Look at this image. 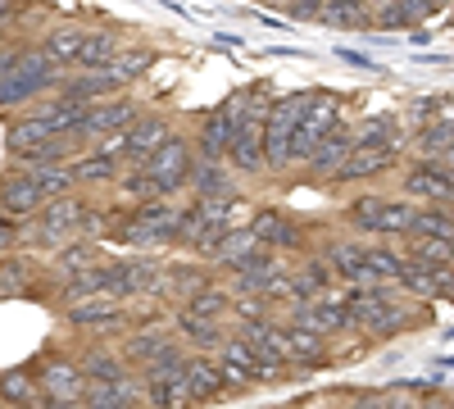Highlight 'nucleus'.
Instances as JSON below:
<instances>
[{"instance_id": "f257e3e1", "label": "nucleus", "mask_w": 454, "mask_h": 409, "mask_svg": "<svg viewBox=\"0 0 454 409\" xmlns=\"http://www.w3.org/2000/svg\"><path fill=\"white\" fill-rule=\"evenodd\" d=\"M340 301L350 310L355 332H368V337H400L404 327L423 323V310L413 305L409 291H400V282H382V287H368V291L346 287Z\"/></svg>"}, {"instance_id": "f03ea898", "label": "nucleus", "mask_w": 454, "mask_h": 409, "mask_svg": "<svg viewBox=\"0 0 454 409\" xmlns=\"http://www.w3.org/2000/svg\"><path fill=\"white\" fill-rule=\"evenodd\" d=\"M59 78H64V68L42 51V42H27L14 73L0 78V109H5V114H19V109L42 100L51 87H59Z\"/></svg>"}, {"instance_id": "7ed1b4c3", "label": "nucleus", "mask_w": 454, "mask_h": 409, "mask_svg": "<svg viewBox=\"0 0 454 409\" xmlns=\"http://www.w3.org/2000/svg\"><path fill=\"white\" fill-rule=\"evenodd\" d=\"M87 205H91V201L78 196V192L46 201L42 209L27 218V228H23L19 246H23V250H59L64 241L82 237V214H87Z\"/></svg>"}, {"instance_id": "20e7f679", "label": "nucleus", "mask_w": 454, "mask_h": 409, "mask_svg": "<svg viewBox=\"0 0 454 409\" xmlns=\"http://www.w3.org/2000/svg\"><path fill=\"white\" fill-rule=\"evenodd\" d=\"M318 91H295V96H273L269 114H263V169L273 177L291 173V137L300 128V119L309 114Z\"/></svg>"}, {"instance_id": "39448f33", "label": "nucleus", "mask_w": 454, "mask_h": 409, "mask_svg": "<svg viewBox=\"0 0 454 409\" xmlns=\"http://www.w3.org/2000/svg\"><path fill=\"white\" fill-rule=\"evenodd\" d=\"M186 355L192 350H173L155 364L141 368V391H145V409H186L192 405V387H186Z\"/></svg>"}, {"instance_id": "423d86ee", "label": "nucleus", "mask_w": 454, "mask_h": 409, "mask_svg": "<svg viewBox=\"0 0 454 409\" xmlns=\"http://www.w3.org/2000/svg\"><path fill=\"white\" fill-rule=\"evenodd\" d=\"M64 323L78 327V332H91V337H109V332H128V301H119V295H78V301H64L59 305Z\"/></svg>"}, {"instance_id": "0eeeda50", "label": "nucleus", "mask_w": 454, "mask_h": 409, "mask_svg": "<svg viewBox=\"0 0 454 409\" xmlns=\"http://www.w3.org/2000/svg\"><path fill=\"white\" fill-rule=\"evenodd\" d=\"M137 169H145L150 177H155L164 196H182L186 182H192V169H196V146H192V137H177L173 132L160 151L150 155L145 164H137Z\"/></svg>"}, {"instance_id": "6e6552de", "label": "nucleus", "mask_w": 454, "mask_h": 409, "mask_svg": "<svg viewBox=\"0 0 454 409\" xmlns=\"http://www.w3.org/2000/svg\"><path fill=\"white\" fill-rule=\"evenodd\" d=\"M282 273H286L282 255L269 250V246H259V250H250V255L241 259V264L227 269L223 282H227V291H232V295H269V287H273Z\"/></svg>"}, {"instance_id": "1a4fd4ad", "label": "nucleus", "mask_w": 454, "mask_h": 409, "mask_svg": "<svg viewBox=\"0 0 454 409\" xmlns=\"http://www.w3.org/2000/svg\"><path fill=\"white\" fill-rule=\"evenodd\" d=\"M286 323H300V327H314L323 337H340V332H355L350 323V310L336 291H323V295H309V301H291L286 305Z\"/></svg>"}, {"instance_id": "9d476101", "label": "nucleus", "mask_w": 454, "mask_h": 409, "mask_svg": "<svg viewBox=\"0 0 454 409\" xmlns=\"http://www.w3.org/2000/svg\"><path fill=\"white\" fill-rule=\"evenodd\" d=\"M173 350H182V342H177V332L168 327V319L164 323H132L123 332V342H119V355L137 368V374H141L145 364L173 355Z\"/></svg>"}, {"instance_id": "9b49d317", "label": "nucleus", "mask_w": 454, "mask_h": 409, "mask_svg": "<svg viewBox=\"0 0 454 409\" xmlns=\"http://www.w3.org/2000/svg\"><path fill=\"white\" fill-rule=\"evenodd\" d=\"M137 114H141V105H137L132 96H105V100H91V105H87V114H82V128H78V146L87 151V146L100 141V137L128 132Z\"/></svg>"}, {"instance_id": "f8f14e48", "label": "nucleus", "mask_w": 454, "mask_h": 409, "mask_svg": "<svg viewBox=\"0 0 454 409\" xmlns=\"http://www.w3.org/2000/svg\"><path fill=\"white\" fill-rule=\"evenodd\" d=\"M36 382H42V400H64V405H82L87 396V368L73 355H46L36 364Z\"/></svg>"}, {"instance_id": "ddd939ff", "label": "nucleus", "mask_w": 454, "mask_h": 409, "mask_svg": "<svg viewBox=\"0 0 454 409\" xmlns=\"http://www.w3.org/2000/svg\"><path fill=\"white\" fill-rule=\"evenodd\" d=\"M400 196H409L413 205H441V209H454V177L432 164V160H413L400 177Z\"/></svg>"}, {"instance_id": "4468645a", "label": "nucleus", "mask_w": 454, "mask_h": 409, "mask_svg": "<svg viewBox=\"0 0 454 409\" xmlns=\"http://www.w3.org/2000/svg\"><path fill=\"white\" fill-rule=\"evenodd\" d=\"M250 228H254V237H259V246H269V250H278V255H300V250H309V232H305V223L300 218H291L286 209H254L250 214Z\"/></svg>"}, {"instance_id": "2eb2a0df", "label": "nucleus", "mask_w": 454, "mask_h": 409, "mask_svg": "<svg viewBox=\"0 0 454 409\" xmlns=\"http://www.w3.org/2000/svg\"><path fill=\"white\" fill-rule=\"evenodd\" d=\"M355 151V128L346 123V119H340L318 146H314V151H309V160L305 164H300V169H305V177L309 182H318V187H327V182L340 173V164H346V155Z\"/></svg>"}, {"instance_id": "dca6fc26", "label": "nucleus", "mask_w": 454, "mask_h": 409, "mask_svg": "<svg viewBox=\"0 0 454 409\" xmlns=\"http://www.w3.org/2000/svg\"><path fill=\"white\" fill-rule=\"evenodd\" d=\"M123 73L119 68H64V78H59V96H68V100H82V105H91V100H105V96H123Z\"/></svg>"}, {"instance_id": "f3484780", "label": "nucleus", "mask_w": 454, "mask_h": 409, "mask_svg": "<svg viewBox=\"0 0 454 409\" xmlns=\"http://www.w3.org/2000/svg\"><path fill=\"white\" fill-rule=\"evenodd\" d=\"M404 155V146H364L355 141V151L346 155V164H340V173L332 182H340V187H355V182H372V177H382L400 164Z\"/></svg>"}, {"instance_id": "a211bd4d", "label": "nucleus", "mask_w": 454, "mask_h": 409, "mask_svg": "<svg viewBox=\"0 0 454 409\" xmlns=\"http://www.w3.org/2000/svg\"><path fill=\"white\" fill-rule=\"evenodd\" d=\"M227 164H232L237 177H263L269 169H263V114H250L237 123V137L232 146H227Z\"/></svg>"}, {"instance_id": "6ab92c4d", "label": "nucleus", "mask_w": 454, "mask_h": 409, "mask_svg": "<svg viewBox=\"0 0 454 409\" xmlns=\"http://www.w3.org/2000/svg\"><path fill=\"white\" fill-rule=\"evenodd\" d=\"M42 205H46V196H42V187H36L32 169L10 164L5 173H0V209H5V214H14L19 223H27Z\"/></svg>"}, {"instance_id": "aec40b11", "label": "nucleus", "mask_w": 454, "mask_h": 409, "mask_svg": "<svg viewBox=\"0 0 454 409\" xmlns=\"http://www.w3.org/2000/svg\"><path fill=\"white\" fill-rule=\"evenodd\" d=\"M186 192H192V201H241V177L227 160H196Z\"/></svg>"}, {"instance_id": "412c9836", "label": "nucleus", "mask_w": 454, "mask_h": 409, "mask_svg": "<svg viewBox=\"0 0 454 409\" xmlns=\"http://www.w3.org/2000/svg\"><path fill=\"white\" fill-rule=\"evenodd\" d=\"M237 114L227 105H218V109H209V114H200V123H196V132H192V146H196V160H223L227 155V146H232V137H237Z\"/></svg>"}, {"instance_id": "4be33fe9", "label": "nucleus", "mask_w": 454, "mask_h": 409, "mask_svg": "<svg viewBox=\"0 0 454 409\" xmlns=\"http://www.w3.org/2000/svg\"><path fill=\"white\" fill-rule=\"evenodd\" d=\"M42 287V269H36V250H5L0 255V301H14V295H32Z\"/></svg>"}, {"instance_id": "5701e85b", "label": "nucleus", "mask_w": 454, "mask_h": 409, "mask_svg": "<svg viewBox=\"0 0 454 409\" xmlns=\"http://www.w3.org/2000/svg\"><path fill=\"white\" fill-rule=\"evenodd\" d=\"M214 264L209 259H173V264H164V287H160V301H168V305H182L186 295H196L205 282H214V273H209Z\"/></svg>"}, {"instance_id": "b1692460", "label": "nucleus", "mask_w": 454, "mask_h": 409, "mask_svg": "<svg viewBox=\"0 0 454 409\" xmlns=\"http://www.w3.org/2000/svg\"><path fill=\"white\" fill-rule=\"evenodd\" d=\"M186 387H192V405H214L227 396V378L218 368V355L192 350L186 355Z\"/></svg>"}, {"instance_id": "393cba45", "label": "nucleus", "mask_w": 454, "mask_h": 409, "mask_svg": "<svg viewBox=\"0 0 454 409\" xmlns=\"http://www.w3.org/2000/svg\"><path fill=\"white\" fill-rule=\"evenodd\" d=\"M168 137H173V119L145 114V109H141V114L132 119V128H128V155H123V160H128V164H145Z\"/></svg>"}, {"instance_id": "a878e982", "label": "nucleus", "mask_w": 454, "mask_h": 409, "mask_svg": "<svg viewBox=\"0 0 454 409\" xmlns=\"http://www.w3.org/2000/svg\"><path fill=\"white\" fill-rule=\"evenodd\" d=\"M168 327L177 332V342L186 346V350H205V355H214L218 346H223V337H227V323H209V319H196V314H186V310H168Z\"/></svg>"}, {"instance_id": "bb28decb", "label": "nucleus", "mask_w": 454, "mask_h": 409, "mask_svg": "<svg viewBox=\"0 0 454 409\" xmlns=\"http://www.w3.org/2000/svg\"><path fill=\"white\" fill-rule=\"evenodd\" d=\"M68 169H73V182H78V192H82V187H114L128 164L119 155H105L96 146H87V151H78L68 160Z\"/></svg>"}, {"instance_id": "cd10ccee", "label": "nucleus", "mask_w": 454, "mask_h": 409, "mask_svg": "<svg viewBox=\"0 0 454 409\" xmlns=\"http://www.w3.org/2000/svg\"><path fill=\"white\" fill-rule=\"evenodd\" d=\"M450 273H454V269H436V264H423V259L404 255L400 291H409L413 301H436V295H445V291H450Z\"/></svg>"}, {"instance_id": "c85d7f7f", "label": "nucleus", "mask_w": 454, "mask_h": 409, "mask_svg": "<svg viewBox=\"0 0 454 409\" xmlns=\"http://www.w3.org/2000/svg\"><path fill=\"white\" fill-rule=\"evenodd\" d=\"M96 259H100V241H91V237H73V241H64L59 250H51V269H42V278H46L51 287H59L64 278H73L78 269L96 264Z\"/></svg>"}, {"instance_id": "c756f323", "label": "nucleus", "mask_w": 454, "mask_h": 409, "mask_svg": "<svg viewBox=\"0 0 454 409\" xmlns=\"http://www.w3.org/2000/svg\"><path fill=\"white\" fill-rule=\"evenodd\" d=\"M286 355H291V368H323L332 359V337H323L314 327L286 323Z\"/></svg>"}, {"instance_id": "7c9ffc66", "label": "nucleus", "mask_w": 454, "mask_h": 409, "mask_svg": "<svg viewBox=\"0 0 454 409\" xmlns=\"http://www.w3.org/2000/svg\"><path fill=\"white\" fill-rule=\"evenodd\" d=\"M177 310L209 319V323H232V291H227V282H205L196 295H186Z\"/></svg>"}, {"instance_id": "2f4dec72", "label": "nucleus", "mask_w": 454, "mask_h": 409, "mask_svg": "<svg viewBox=\"0 0 454 409\" xmlns=\"http://www.w3.org/2000/svg\"><path fill=\"white\" fill-rule=\"evenodd\" d=\"M0 400H5V409H36L42 405L36 364L32 368H5V374H0Z\"/></svg>"}, {"instance_id": "473e14b6", "label": "nucleus", "mask_w": 454, "mask_h": 409, "mask_svg": "<svg viewBox=\"0 0 454 409\" xmlns=\"http://www.w3.org/2000/svg\"><path fill=\"white\" fill-rule=\"evenodd\" d=\"M46 137H55V128L36 114V109H23V114L10 123V132H5V151H10V160H23L32 146H42Z\"/></svg>"}, {"instance_id": "72a5a7b5", "label": "nucleus", "mask_w": 454, "mask_h": 409, "mask_svg": "<svg viewBox=\"0 0 454 409\" xmlns=\"http://www.w3.org/2000/svg\"><path fill=\"white\" fill-rule=\"evenodd\" d=\"M250 250H259V237H254L250 223H237V228H227V232H223V241H218L205 259H209L214 269H223V273H227L232 264H241V259H246Z\"/></svg>"}, {"instance_id": "f704fd0d", "label": "nucleus", "mask_w": 454, "mask_h": 409, "mask_svg": "<svg viewBox=\"0 0 454 409\" xmlns=\"http://www.w3.org/2000/svg\"><path fill=\"white\" fill-rule=\"evenodd\" d=\"M318 23H327L336 32H364V28H372V0H323Z\"/></svg>"}, {"instance_id": "c9c22d12", "label": "nucleus", "mask_w": 454, "mask_h": 409, "mask_svg": "<svg viewBox=\"0 0 454 409\" xmlns=\"http://www.w3.org/2000/svg\"><path fill=\"white\" fill-rule=\"evenodd\" d=\"M423 19H432V10L423 0H377L372 5V28L395 32V28H419Z\"/></svg>"}, {"instance_id": "e433bc0d", "label": "nucleus", "mask_w": 454, "mask_h": 409, "mask_svg": "<svg viewBox=\"0 0 454 409\" xmlns=\"http://www.w3.org/2000/svg\"><path fill=\"white\" fill-rule=\"evenodd\" d=\"M119 51H123V36L114 28H87V42H82L73 68H109L114 59H119Z\"/></svg>"}, {"instance_id": "4c0bfd02", "label": "nucleus", "mask_w": 454, "mask_h": 409, "mask_svg": "<svg viewBox=\"0 0 454 409\" xmlns=\"http://www.w3.org/2000/svg\"><path fill=\"white\" fill-rule=\"evenodd\" d=\"M454 146V119H427L423 128H413V137H409V151L419 155V160H436V155H445Z\"/></svg>"}, {"instance_id": "58836bf2", "label": "nucleus", "mask_w": 454, "mask_h": 409, "mask_svg": "<svg viewBox=\"0 0 454 409\" xmlns=\"http://www.w3.org/2000/svg\"><path fill=\"white\" fill-rule=\"evenodd\" d=\"M82 42H87V28H78V23H59L55 32L42 36V51H46L59 68H73V64H78Z\"/></svg>"}, {"instance_id": "ea45409f", "label": "nucleus", "mask_w": 454, "mask_h": 409, "mask_svg": "<svg viewBox=\"0 0 454 409\" xmlns=\"http://www.w3.org/2000/svg\"><path fill=\"white\" fill-rule=\"evenodd\" d=\"M114 192H119L128 205H145V201H164V192H160V182L150 177L145 169H137V164H128L123 173H119V182H114Z\"/></svg>"}, {"instance_id": "a19ab883", "label": "nucleus", "mask_w": 454, "mask_h": 409, "mask_svg": "<svg viewBox=\"0 0 454 409\" xmlns=\"http://www.w3.org/2000/svg\"><path fill=\"white\" fill-rule=\"evenodd\" d=\"M400 123L404 119H395V114H372L355 128V141H364V146H409Z\"/></svg>"}, {"instance_id": "79ce46f5", "label": "nucleus", "mask_w": 454, "mask_h": 409, "mask_svg": "<svg viewBox=\"0 0 454 409\" xmlns=\"http://www.w3.org/2000/svg\"><path fill=\"white\" fill-rule=\"evenodd\" d=\"M400 241H404V255L423 259V264L454 269V237H400Z\"/></svg>"}, {"instance_id": "37998d69", "label": "nucleus", "mask_w": 454, "mask_h": 409, "mask_svg": "<svg viewBox=\"0 0 454 409\" xmlns=\"http://www.w3.org/2000/svg\"><path fill=\"white\" fill-rule=\"evenodd\" d=\"M404 237H454V209L419 205V209H413V223H409Z\"/></svg>"}, {"instance_id": "c03bdc74", "label": "nucleus", "mask_w": 454, "mask_h": 409, "mask_svg": "<svg viewBox=\"0 0 454 409\" xmlns=\"http://www.w3.org/2000/svg\"><path fill=\"white\" fill-rule=\"evenodd\" d=\"M364 269H372L382 282H400L404 250H395V246H387V241H368V246H364Z\"/></svg>"}, {"instance_id": "a18cd8bd", "label": "nucleus", "mask_w": 454, "mask_h": 409, "mask_svg": "<svg viewBox=\"0 0 454 409\" xmlns=\"http://www.w3.org/2000/svg\"><path fill=\"white\" fill-rule=\"evenodd\" d=\"M382 201H387V196H355V201L346 205V214H340V218H346V228L377 237V223H382Z\"/></svg>"}, {"instance_id": "49530a36", "label": "nucleus", "mask_w": 454, "mask_h": 409, "mask_svg": "<svg viewBox=\"0 0 454 409\" xmlns=\"http://www.w3.org/2000/svg\"><path fill=\"white\" fill-rule=\"evenodd\" d=\"M413 205L409 196H387L382 201V223H377V237H404L409 223H413Z\"/></svg>"}, {"instance_id": "de8ad7c7", "label": "nucleus", "mask_w": 454, "mask_h": 409, "mask_svg": "<svg viewBox=\"0 0 454 409\" xmlns=\"http://www.w3.org/2000/svg\"><path fill=\"white\" fill-rule=\"evenodd\" d=\"M150 64H155V46H150V42H123V51H119V59H114V68H119L123 73V83L132 87L137 78H141V73L150 68Z\"/></svg>"}, {"instance_id": "09e8293b", "label": "nucleus", "mask_w": 454, "mask_h": 409, "mask_svg": "<svg viewBox=\"0 0 454 409\" xmlns=\"http://www.w3.org/2000/svg\"><path fill=\"white\" fill-rule=\"evenodd\" d=\"M263 319H278V305L269 301V295H232V327L263 323Z\"/></svg>"}, {"instance_id": "8fccbe9b", "label": "nucleus", "mask_w": 454, "mask_h": 409, "mask_svg": "<svg viewBox=\"0 0 454 409\" xmlns=\"http://www.w3.org/2000/svg\"><path fill=\"white\" fill-rule=\"evenodd\" d=\"M32 177H36V187H42V196H46V201H55V196H68V192H78V182H73V169H68V164L32 169Z\"/></svg>"}, {"instance_id": "3c124183", "label": "nucleus", "mask_w": 454, "mask_h": 409, "mask_svg": "<svg viewBox=\"0 0 454 409\" xmlns=\"http://www.w3.org/2000/svg\"><path fill=\"white\" fill-rule=\"evenodd\" d=\"M82 409H145L137 400H128L119 387H100V382H87V396H82Z\"/></svg>"}, {"instance_id": "603ef678", "label": "nucleus", "mask_w": 454, "mask_h": 409, "mask_svg": "<svg viewBox=\"0 0 454 409\" xmlns=\"http://www.w3.org/2000/svg\"><path fill=\"white\" fill-rule=\"evenodd\" d=\"M355 409H419V400L404 391H372V396H355Z\"/></svg>"}, {"instance_id": "864d4df0", "label": "nucleus", "mask_w": 454, "mask_h": 409, "mask_svg": "<svg viewBox=\"0 0 454 409\" xmlns=\"http://www.w3.org/2000/svg\"><path fill=\"white\" fill-rule=\"evenodd\" d=\"M282 14H286L291 23H314V19L323 14V0H286Z\"/></svg>"}, {"instance_id": "5fc2aeb1", "label": "nucleus", "mask_w": 454, "mask_h": 409, "mask_svg": "<svg viewBox=\"0 0 454 409\" xmlns=\"http://www.w3.org/2000/svg\"><path fill=\"white\" fill-rule=\"evenodd\" d=\"M19 237H23V223H19L14 214H5V209H0V255H5V250H14V246H19Z\"/></svg>"}, {"instance_id": "6e6d98bb", "label": "nucleus", "mask_w": 454, "mask_h": 409, "mask_svg": "<svg viewBox=\"0 0 454 409\" xmlns=\"http://www.w3.org/2000/svg\"><path fill=\"white\" fill-rule=\"evenodd\" d=\"M432 164H441V169H445V173H450V177H454V146H450V151H445V155H436V160H432Z\"/></svg>"}, {"instance_id": "4d7b16f0", "label": "nucleus", "mask_w": 454, "mask_h": 409, "mask_svg": "<svg viewBox=\"0 0 454 409\" xmlns=\"http://www.w3.org/2000/svg\"><path fill=\"white\" fill-rule=\"evenodd\" d=\"M36 409H82V405H64V400H42Z\"/></svg>"}, {"instance_id": "13d9d810", "label": "nucleus", "mask_w": 454, "mask_h": 409, "mask_svg": "<svg viewBox=\"0 0 454 409\" xmlns=\"http://www.w3.org/2000/svg\"><path fill=\"white\" fill-rule=\"evenodd\" d=\"M423 5H427V10L436 14V10H445V0H423Z\"/></svg>"}, {"instance_id": "bf43d9fd", "label": "nucleus", "mask_w": 454, "mask_h": 409, "mask_svg": "<svg viewBox=\"0 0 454 409\" xmlns=\"http://www.w3.org/2000/svg\"><path fill=\"white\" fill-rule=\"evenodd\" d=\"M0 409H5V400H0Z\"/></svg>"}]
</instances>
